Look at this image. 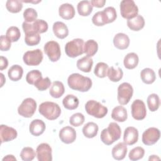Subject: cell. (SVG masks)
<instances>
[{
  "mask_svg": "<svg viewBox=\"0 0 161 161\" xmlns=\"http://www.w3.org/2000/svg\"><path fill=\"white\" fill-rule=\"evenodd\" d=\"M67 84L70 88L80 92H87L92 87V80L88 77H85L78 73L70 75L67 79Z\"/></svg>",
  "mask_w": 161,
  "mask_h": 161,
  "instance_id": "6da1fadb",
  "label": "cell"
},
{
  "mask_svg": "<svg viewBox=\"0 0 161 161\" xmlns=\"http://www.w3.org/2000/svg\"><path fill=\"white\" fill-rule=\"evenodd\" d=\"M121 135V130L119 126L116 123L111 122L109 124L108 128L102 130L100 138L103 143L106 145H110L119 140Z\"/></svg>",
  "mask_w": 161,
  "mask_h": 161,
  "instance_id": "7a4b0ae2",
  "label": "cell"
},
{
  "mask_svg": "<svg viewBox=\"0 0 161 161\" xmlns=\"http://www.w3.org/2000/svg\"><path fill=\"white\" fill-rule=\"evenodd\" d=\"M38 111L42 116L48 120H55L61 114V109L58 104L50 101H46L40 104Z\"/></svg>",
  "mask_w": 161,
  "mask_h": 161,
  "instance_id": "3957f363",
  "label": "cell"
},
{
  "mask_svg": "<svg viewBox=\"0 0 161 161\" xmlns=\"http://www.w3.org/2000/svg\"><path fill=\"white\" fill-rule=\"evenodd\" d=\"M87 113L97 118H103L108 113V108L95 100L88 101L85 105Z\"/></svg>",
  "mask_w": 161,
  "mask_h": 161,
  "instance_id": "277c9868",
  "label": "cell"
},
{
  "mask_svg": "<svg viewBox=\"0 0 161 161\" xmlns=\"http://www.w3.org/2000/svg\"><path fill=\"white\" fill-rule=\"evenodd\" d=\"M84 42L81 38H75L68 42L65 46L67 55L71 58L77 57L84 53Z\"/></svg>",
  "mask_w": 161,
  "mask_h": 161,
  "instance_id": "5b68a950",
  "label": "cell"
},
{
  "mask_svg": "<svg viewBox=\"0 0 161 161\" xmlns=\"http://www.w3.org/2000/svg\"><path fill=\"white\" fill-rule=\"evenodd\" d=\"M120 13L123 18L130 19L138 13V8L133 0H123L120 3Z\"/></svg>",
  "mask_w": 161,
  "mask_h": 161,
  "instance_id": "8992f818",
  "label": "cell"
},
{
  "mask_svg": "<svg viewBox=\"0 0 161 161\" xmlns=\"http://www.w3.org/2000/svg\"><path fill=\"white\" fill-rule=\"evenodd\" d=\"M133 89L128 82H123L118 87V101L121 105L127 104L132 97Z\"/></svg>",
  "mask_w": 161,
  "mask_h": 161,
  "instance_id": "52a82bcc",
  "label": "cell"
},
{
  "mask_svg": "<svg viewBox=\"0 0 161 161\" xmlns=\"http://www.w3.org/2000/svg\"><path fill=\"white\" fill-rule=\"evenodd\" d=\"M36 109V103L33 98L25 99L18 108V114L24 118H31Z\"/></svg>",
  "mask_w": 161,
  "mask_h": 161,
  "instance_id": "ba28073f",
  "label": "cell"
},
{
  "mask_svg": "<svg viewBox=\"0 0 161 161\" xmlns=\"http://www.w3.org/2000/svg\"><path fill=\"white\" fill-rule=\"evenodd\" d=\"M22 28L25 33L33 31L40 34L46 32L48 30V26L45 20L38 19L30 23L24 21L22 24Z\"/></svg>",
  "mask_w": 161,
  "mask_h": 161,
  "instance_id": "9c48e42d",
  "label": "cell"
},
{
  "mask_svg": "<svg viewBox=\"0 0 161 161\" xmlns=\"http://www.w3.org/2000/svg\"><path fill=\"white\" fill-rule=\"evenodd\" d=\"M44 52L50 61L55 62L59 60L61 55L60 47L58 42L51 40L44 45Z\"/></svg>",
  "mask_w": 161,
  "mask_h": 161,
  "instance_id": "30bf717a",
  "label": "cell"
},
{
  "mask_svg": "<svg viewBox=\"0 0 161 161\" xmlns=\"http://www.w3.org/2000/svg\"><path fill=\"white\" fill-rule=\"evenodd\" d=\"M43 53L40 49L30 50L26 52L23 57V62L30 66L38 65L43 60Z\"/></svg>",
  "mask_w": 161,
  "mask_h": 161,
  "instance_id": "8fae6325",
  "label": "cell"
},
{
  "mask_svg": "<svg viewBox=\"0 0 161 161\" xmlns=\"http://www.w3.org/2000/svg\"><path fill=\"white\" fill-rule=\"evenodd\" d=\"M131 115L136 120H142L147 115V109L144 102L140 99L135 100L131 106Z\"/></svg>",
  "mask_w": 161,
  "mask_h": 161,
  "instance_id": "7c38bea8",
  "label": "cell"
},
{
  "mask_svg": "<svg viewBox=\"0 0 161 161\" xmlns=\"http://www.w3.org/2000/svg\"><path fill=\"white\" fill-rule=\"evenodd\" d=\"M160 137V130L155 127L147 129L142 134V142L145 145H152L157 142Z\"/></svg>",
  "mask_w": 161,
  "mask_h": 161,
  "instance_id": "4fadbf2b",
  "label": "cell"
},
{
  "mask_svg": "<svg viewBox=\"0 0 161 161\" xmlns=\"http://www.w3.org/2000/svg\"><path fill=\"white\" fill-rule=\"evenodd\" d=\"M52 148L47 143L40 144L36 150V157L39 161H51L52 160Z\"/></svg>",
  "mask_w": 161,
  "mask_h": 161,
  "instance_id": "5bb4252c",
  "label": "cell"
},
{
  "mask_svg": "<svg viewBox=\"0 0 161 161\" xmlns=\"http://www.w3.org/2000/svg\"><path fill=\"white\" fill-rule=\"evenodd\" d=\"M59 138L64 143H72L76 139V131L71 126H67L63 127L59 131Z\"/></svg>",
  "mask_w": 161,
  "mask_h": 161,
  "instance_id": "9a60e30c",
  "label": "cell"
},
{
  "mask_svg": "<svg viewBox=\"0 0 161 161\" xmlns=\"http://www.w3.org/2000/svg\"><path fill=\"white\" fill-rule=\"evenodd\" d=\"M16 130L10 126L5 125H1L0 126V137L1 143L10 142L17 137Z\"/></svg>",
  "mask_w": 161,
  "mask_h": 161,
  "instance_id": "2e32d148",
  "label": "cell"
},
{
  "mask_svg": "<svg viewBox=\"0 0 161 161\" xmlns=\"http://www.w3.org/2000/svg\"><path fill=\"white\" fill-rule=\"evenodd\" d=\"M138 140V131L133 126L127 127L124 132L123 141L128 145H134Z\"/></svg>",
  "mask_w": 161,
  "mask_h": 161,
  "instance_id": "e0dca14e",
  "label": "cell"
},
{
  "mask_svg": "<svg viewBox=\"0 0 161 161\" xmlns=\"http://www.w3.org/2000/svg\"><path fill=\"white\" fill-rule=\"evenodd\" d=\"M130 38L128 36L123 33L116 34L113 38V44L116 48L119 50L126 49L130 45Z\"/></svg>",
  "mask_w": 161,
  "mask_h": 161,
  "instance_id": "ac0fdd59",
  "label": "cell"
},
{
  "mask_svg": "<svg viewBox=\"0 0 161 161\" xmlns=\"http://www.w3.org/2000/svg\"><path fill=\"white\" fill-rule=\"evenodd\" d=\"M46 128V126L45 123L38 119H36L33 120L29 126V130L30 133L35 136H38L43 133Z\"/></svg>",
  "mask_w": 161,
  "mask_h": 161,
  "instance_id": "d6986e66",
  "label": "cell"
},
{
  "mask_svg": "<svg viewBox=\"0 0 161 161\" xmlns=\"http://www.w3.org/2000/svg\"><path fill=\"white\" fill-rule=\"evenodd\" d=\"M58 13L60 17L64 19H72L75 14L74 6L69 3H64L59 6Z\"/></svg>",
  "mask_w": 161,
  "mask_h": 161,
  "instance_id": "ffe728a7",
  "label": "cell"
},
{
  "mask_svg": "<svg viewBox=\"0 0 161 161\" xmlns=\"http://www.w3.org/2000/svg\"><path fill=\"white\" fill-rule=\"evenodd\" d=\"M127 153V146L124 142H119L116 144L112 149L111 154L113 157L117 160L125 158Z\"/></svg>",
  "mask_w": 161,
  "mask_h": 161,
  "instance_id": "44dd1931",
  "label": "cell"
},
{
  "mask_svg": "<svg viewBox=\"0 0 161 161\" xmlns=\"http://www.w3.org/2000/svg\"><path fill=\"white\" fill-rule=\"evenodd\" d=\"M52 28L54 35L60 39H64L69 35L68 28L63 22L57 21L54 23Z\"/></svg>",
  "mask_w": 161,
  "mask_h": 161,
  "instance_id": "7402d4cb",
  "label": "cell"
},
{
  "mask_svg": "<svg viewBox=\"0 0 161 161\" xmlns=\"http://www.w3.org/2000/svg\"><path fill=\"white\" fill-rule=\"evenodd\" d=\"M127 26L133 31H140L145 26V19L142 15L138 14L133 18L127 20Z\"/></svg>",
  "mask_w": 161,
  "mask_h": 161,
  "instance_id": "603a6c76",
  "label": "cell"
},
{
  "mask_svg": "<svg viewBox=\"0 0 161 161\" xmlns=\"http://www.w3.org/2000/svg\"><path fill=\"white\" fill-rule=\"evenodd\" d=\"M111 118L118 122H124L127 119V111L123 106H118L113 108L111 113Z\"/></svg>",
  "mask_w": 161,
  "mask_h": 161,
  "instance_id": "cb8c5ba5",
  "label": "cell"
},
{
  "mask_svg": "<svg viewBox=\"0 0 161 161\" xmlns=\"http://www.w3.org/2000/svg\"><path fill=\"white\" fill-rule=\"evenodd\" d=\"M93 60L88 56L83 57L77 61L76 65L78 69L84 72H89L92 67Z\"/></svg>",
  "mask_w": 161,
  "mask_h": 161,
  "instance_id": "d4e9b609",
  "label": "cell"
},
{
  "mask_svg": "<svg viewBox=\"0 0 161 161\" xmlns=\"http://www.w3.org/2000/svg\"><path fill=\"white\" fill-rule=\"evenodd\" d=\"M138 56L134 52H130L126 54L123 60L124 66L127 69H135L138 65Z\"/></svg>",
  "mask_w": 161,
  "mask_h": 161,
  "instance_id": "484cf974",
  "label": "cell"
},
{
  "mask_svg": "<svg viewBox=\"0 0 161 161\" xmlns=\"http://www.w3.org/2000/svg\"><path fill=\"white\" fill-rule=\"evenodd\" d=\"M98 126L94 122H88L82 128V133L84 135L88 138L95 137L98 132Z\"/></svg>",
  "mask_w": 161,
  "mask_h": 161,
  "instance_id": "4316f807",
  "label": "cell"
},
{
  "mask_svg": "<svg viewBox=\"0 0 161 161\" xmlns=\"http://www.w3.org/2000/svg\"><path fill=\"white\" fill-rule=\"evenodd\" d=\"M65 92V87L62 82L54 81L50 89L49 93L50 96L54 98L60 97Z\"/></svg>",
  "mask_w": 161,
  "mask_h": 161,
  "instance_id": "83f0119b",
  "label": "cell"
},
{
  "mask_svg": "<svg viewBox=\"0 0 161 161\" xmlns=\"http://www.w3.org/2000/svg\"><path fill=\"white\" fill-rule=\"evenodd\" d=\"M62 104L65 108L69 110L75 109L79 104L78 98L72 94L67 95L62 101Z\"/></svg>",
  "mask_w": 161,
  "mask_h": 161,
  "instance_id": "f1b7e54d",
  "label": "cell"
},
{
  "mask_svg": "<svg viewBox=\"0 0 161 161\" xmlns=\"http://www.w3.org/2000/svg\"><path fill=\"white\" fill-rule=\"evenodd\" d=\"M77 11L82 16H87L92 11L93 6L89 1H81L77 4Z\"/></svg>",
  "mask_w": 161,
  "mask_h": 161,
  "instance_id": "f546056e",
  "label": "cell"
},
{
  "mask_svg": "<svg viewBox=\"0 0 161 161\" xmlns=\"http://www.w3.org/2000/svg\"><path fill=\"white\" fill-rule=\"evenodd\" d=\"M23 74V69L19 65H13L8 72L9 78L13 81H18L20 80Z\"/></svg>",
  "mask_w": 161,
  "mask_h": 161,
  "instance_id": "4dcf8cb0",
  "label": "cell"
},
{
  "mask_svg": "<svg viewBox=\"0 0 161 161\" xmlns=\"http://www.w3.org/2000/svg\"><path fill=\"white\" fill-rule=\"evenodd\" d=\"M140 77L142 80L147 84H151L153 83L156 79L155 72L150 68H145L140 72Z\"/></svg>",
  "mask_w": 161,
  "mask_h": 161,
  "instance_id": "1f68e13d",
  "label": "cell"
},
{
  "mask_svg": "<svg viewBox=\"0 0 161 161\" xmlns=\"http://www.w3.org/2000/svg\"><path fill=\"white\" fill-rule=\"evenodd\" d=\"M98 44L94 40H89L84 45V53H85L88 57L94 56L97 52Z\"/></svg>",
  "mask_w": 161,
  "mask_h": 161,
  "instance_id": "d6a6232c",
  "label": "cell"
},
{
  "mask_svg": "<svg viewBox=\"0 0 161 161\" xmlns=\"http://www.w3.org/2000/svg\"><path fill=\"white\" fill-rule=\"evenodd\" d=\"M123 75V70L120 67H118L117 69H114V67L111 66L108 69L107 76L109 79L112 82H118L119 81Z\"/></svg>",
  "mask_w": 161,
  "mask_h": 161,
  "instance_id": "836d02e7",
  "label": "cell"
},
{
  "mask_svg": "<svg viewBox=\"0 0 161 161\" xmlns=\"http://www.w3.org/2000/svg\"><path fill=\"white\" fill-rule=\"evenodd\" d=\"M25 42L28 46H35L38 45L41 40V36L39 33L36 32H27L25 33Z\"/></svg>",
  "mask_w": 161,
  "mask_h": 161,
  "instance_id": "e575fe53",
  "label": "cell"
},
{
  "mask_svg": "<svg viewBox=\"0 0 161 161\" xmlns=\"http://www.w3.org/2000/svg\"><path fill=\"white\" fill-rule=\"evenodd\" d=\"M147 103L150 111L154 112L157 111L160 106V98L157 94L153 93L148 96Z\"/></svg>",
  "mask_w": 161,
  "mask_h": 161,
  "instance_id": "d590c367",
  "label": "cell"
},
{
  "mask_svg": "<svg viewBox=\"0 0 161 161\" xmlns=\"http://www.w3.org/2000/svg\"><path fill=\"white\" fill-rule=\"evenodd\" d=\"M6 8L10 13H19L23 8L22 1L18 0H8L6 3Z\"/></svg>",
  "mask_w": 161,
  "mask_h": 161,
  "instance_id": "8d00e7d4",
  "label": "cell"
},
{
  "mask_svg": "<svg viewBox=\"0 0 161 161\" xmlns=\"http://www.w3.org/2000/svg\"><path fill=\"white\" fill-rule=\"evenodd\" d=\"M108 69L109 67L107 64L104 62H98L94 68V73L97 77L104 78L107 76Z\"/></svg>",
  "mask_w": 161,
  "mask_h": 161,
  "instance_id": "74e56055",
  "label": "cell"
},
{
  "mask_svg": "<svg viewBox=\"0 0 161 161\" xmlns=\"http://www.w3.org/2000/svg\"><path fill=\"white\" fill-rule=\"evenodd\" d=\"M6 36L9 38L11 42H17L20 36L21 33L19 28L16 26H10L6 31Z\"/></svg>",
  "mask_w": 161,
  "mask_h": 161,
  "instance_id": "f35d334b",
  "label": "cell"
},
{
  "mask_svg": "<svg viewBox=\"0 0 161 161\" xmlns=\"http://www.w3.org/2000/svg\"><path fill=\"white\" fill-rule=\"evenodd\" d=\"M36 155V153L35 150L31 147H24L20 153V157L24 161H31L34 159Z\"/></svg>",
  "mask_w": 161,
  "mask_h": 161,
  "instance_id": "ab89813d",
  "label": "cell"
},
{
  "mask_svg": "<svg viewBox=\"0 0 161 161\" xmlns=\"http://www.w3.org/2000/svg\"><path fill=\"white\" fill-rule=\"evenodd\" d=\"M145 155V150L141 147H136L129 152L128 157L132 161L140 160Z\"/></svg>",
  "mask_w": 161,
  "mask_h": 161,
  "instance_id": "60d3db41",
  "label": "cell"
},
{
  "mask_svg": "<svg viewBox=\"0 0 161 161\" xmlns=\"http://www.w3.org/2000/svg\"><path fill=\"white\" fill-rule=\"evenodd\" d=\"M103 13L104 16L106 18V21L107 24L110 23H113V21H114V20L117 18L116 9L113 7L109 6V7L106 8L103 11Z\"/></svg>",
  "mask_w": 161,
  "mask_h": 161,
  "instance_id": "b9f144b4",
  "label": "cell"
},
{
  "mask_svg": "<svg viewBox=\"0 0 161 161\" xmlns=\"http://www.w3.org/2000/svg\"><path fill=\"white\" fill-rule=\"evenodd\" d=\"M41 78H42V72L38 70H33L26 74V80L28 84L34 85L35 82Z\"/></svg>",
  "mask_w": 161,
  "mask_h": 161,
  "instance_id": "7bdbcfd3",
  "label": "cell"
},
{
  "mask_svg": "<svg viewBox=\"0 0 161 161\" xmlns=\"http://www.w3.org/2000/svg\"><path fill=\"white\" fill-rule=\"evenodd\" d=\"M38 17V14L36 10L33 8H26L23 12V18L25 21L26 23H33L36 20Z\"/></svg>",
  "mask_w": 161,
  "mask_h": 161,
  "instance_id": "ee69618b",
  "label": "cell"
},
{
  "mask_svg": "<svg viewBox=\"0 0 161 161\" xmlns=\"http://www.w3.org/2000/svg\"><path fill=\"white\" fill-rule=\"evenodd\" d=\"M84 121V116L80 113H76L72 114L69 118L70 124L74 126H79L82 125Z\"/></svg>",
  "mask_w": 161,
  "mask_h": 161,
  "instance_id": "f6af8a7d",
  "label": "cell"
},
{
  "mask_svg": "<svg viewBox=\"0 0 161 161\" xmlns=\"http://www.w3.org/2000/svg\"><path fill=\"white\" fill-rule=\"evenodd\" d=\"M92 21L97 26H101L107 24L103 11L96 13L92 18Z\"/></svg>",
  "mask_w": 161,
  "mask_h": 161,
  "instance_id": "bcb514c9",
  "label": "cell"
},
{
  "mask_svg": "<svg viewBox=\"0 0 161 161\" xmlns=\"http://www.w3.org/2000/svg\"><path fill=\"white\" fill-rule=\"evenodd\" d=\"M50 85H51V81L48 77L40 79L34 84V86L40 91L47 90L50 86Z\"/></svg>",
  "mask_w": 161,
  "mask_h": 161,
  "instance_id": "7dc6e473",
  "label": "cell"
},
{
  "mask_svg": "<svg viewBox=\"0 0 161 161\" xmlns=\"http://www.w3.org/2000/svg\"><path fill=\"white\" fill-rule=\"evenodd\" d=\"M0 49L1 51H8L10 49L11 42L5 35H1L0 38Z\"/></svg>",
  "mask_w": 161,
  "mask_h": 161,
  "instance_id": "c3c4849f",
  "label": "cell"
},
{
  "mask_svg": "<svg viewBox=\"0 0 161 161\" xmlns=\"http://www.w3.org/2000/svg\"><path fill=\"white\" fill-rule=\"evenodd\" d=\"M106 3L105 0H92L91 1V4L92 6L96 8H103Z\"/></svg>",
  "mask_w": 161,
  "mask_h": 161,
  "instance_id": "681fc988",
  "label": "cell"
},
{
  "mask_svg": "<svg viewBox=\"0 0 161 161\" xmlns=\"http://www.w3.org/2000/svg\"><path fill=\"white\" fill-rule=\"evenodd\" d=\"M8 59L3 56H1L0 57V70H3L4 69H6L8 67Z\"/></svg>",
  "mask_w": 161,
  "mask_h": 161,
  "instance_id": "f907efd6",
  "label": "cell"
},
{
  "mask_svg": "<svg viewBox=\"0 0 161 161\" xmlns=\"http://www.w3.org/2000/svg\"><path fill=\"white\" fill-rule=\"evenodd\" d=\"M4 160H16V158L13 155H8L3 158V161Z\"/></svg>",
  "mask_w": 161,
  "mask_h": 161,
  "instance_id": "816d5d0a",
  "label": "cell"
},
{
  "mask_svg": "<svg viewBox=\"0 0 161 161\" xmlns=\"http://www.w3.org/2000/svg\"><path fill=\"white\" fill-rule=\"evenodd\" d=\"M0 76H1V87L3 86L4 82H6V79H5L3 74H2V73L0 74Z\"/></svg>",
  "mask_w": 161,
  "mask_h": 161,
  "instance_id": "f5cc1de1",
  "label": "cell"
},
{
  "mask_svg": "<svg viewBox=\"0 0 161 161\" xmlns=\"http://www.w3.org/2000/svg\"><path fill=\"white\" fill-rule=\"evenodd\" d=\"M160 160V158L158 157L157 155H150V157L148 158V160Z\"/></svg>",
  "mask_w": 161,
  "mask_h": 161,
  "instance_id": "db71d44e",
  "label": "cell"
}]
</instances>
